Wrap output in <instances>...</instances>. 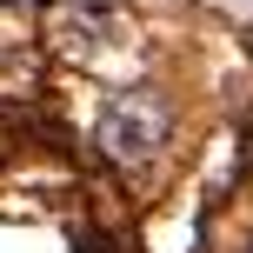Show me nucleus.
<instances>
[{"label":"nucleus","mask_w":253,"mask_h":253,"mask_svg":"<svg viewBox=\"0 0 253 253\" xmlns=\"http://www.w3.org/2000/svg\"><path fill=\"white\" fill-rule=\"evenodd\" d=\"M167 126H173V114H167L160 93L153 87H126V93H114V100L100 107L93 147H100L114 167H147L153 153L167 147Z\"/></svg>","instance_id":"nucleus-1"}]
</instances>
